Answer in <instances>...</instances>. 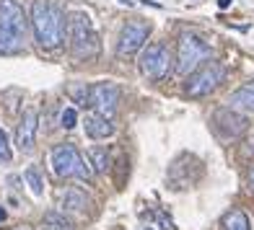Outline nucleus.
<instances>
[{
	"label": "nucleus",
	"instance_id": "1",
	"mask_svg": "<svg viewBox=\"0 0 254 230\" xmlns=\"http://www.w3.org/2000/svg\"><path fill=\"white\" fill-rule=\"evenodd\" d=\"M31 29H34V37H37L39 47L57 49L63 44V37H65L60 8L47 3V0H37L31 5Z\"/></svg>",
	"mask_w": 254,
	"mask_h": 230
},
{
	"label": "nucleus",
	"instance_id": "2",
	"mask_svg": "<svg viewBox=\"0 0 254 230\" xmlns=\"http://www.w3.org/2000/svg\"><path fill=\"white\" fill-rule=\"evenodd\" d=\"M67 37L75 60H94L99 54V37L86 13H73L67 18Z\"/></svg>",
	"mask_w": 254,
	"mask_h": 230
},
{
	"label": "nucleus",
	"instance_id": "3",
	"mask_svg": "<svg viewBox=\"0 0 254 230\" xmlns=\"http://www.w3.org/2000/svg\"><path fill=\"white\" fill-rule=\"evenodd\" d=\"M50 166L55 171V176L60 179H80V181H88L91 179V166L83 160V155L78 153V147L65 142V145H57L52 147L50 153Z\"/></svg>",
	"mask_w": 254,
	"mask_h": 230
},
{
	"label": "nucleus",
	"instance_id": "4",
	"mask_svg": "<svg viewBox=\"0 0 254 230\" xmlns=\"http://www.w3.org/2000/svg\"><path fill=\"white\" fill-rule=\"evenodd\" d=\"M210 57V47L197 39L194 34H182L177 44V73L190 75L192 70H197V65L205 62Z\"/></svg>",
	"mask_w": 254,
	"mask_h": 230
},
{
	"label": "nucleus",
	"instance_id": "5",
	"mask_svg": "<svg viewBox=\"0 0 254 230\" xmlns=\"http://www.w3.org/2000/svg\"><path fill=\"white\" fill-rule=\"evenodd\" d=\"M120 98H122L120 88L114 86V83H107V80H104V83H94V86L86 88V103L99 114V117H107V119H112L114 114H117Z\"/></svg>",
	"mask_w": 254,
	"mask_h": 230
},
{
	"label": "nucleus",
	"instance_id": "6",
	"mask_svg": "<svg viewBox=\"0 0 254 230\" xmlns=\"http://www.w3.org/2000/svg\"><path fill=\"white\" fill-rule=\"evenodd\" d=\"M223 80V67L218 62H205L200 70H192L190 83H187V96L192 98H205L221 86Z\"/></svg>",
	"mask_w": 254,
	"mask_h": 230
},
{
	"label": "nucleus",
	"instance_id": "7",
	"mask_svg": "<svg viewBox=\"0 0 254 230\" xmlns=\"http://www.w3.org/2000/svg\"><path fill=\"white\" fill-rule=\"evenodd\" d=\"M140 73L156 83L171 73V52L166 44H148V49L140 57Z\"/></svg>",
	"mask_w": 254,
	"mask_h": 230
},
{
	"label": "nucleus",
	"instance_id": "8",
	"mask_svg": "<svg viewBox=\"0 0 254 230\" xmlns=\"http://www.w3.org/2000/svg\"><path fill=\"white\" fill-rule=\"evenodd\" d=\"M148 24H140V21H132L127 24L120 34V42H117V57L120 60H127V57H135L137 49H143V44L148 39Z\"/></svg>",
	"mask_w": 254,
	"mask_h": 230
},
{
	"label": "nucleus",
	"instance_id": "9",
	"mask_svg": "<svg viewBox=\"0 0 254 230\" xmlns=\"http://www.w3.org/2000/svg\"><path fill=\"white\" fill-rule=\"evenodd\" d=\"M0 29L24 37L26 16H24V8H21L16 0H0Z\"/></svg>",
	"mask_w": 254,
	"mask_h": 230
},
{
	"label": "nucleus",
	"instance_id": "10",
	"mask_svg": "<svg viewBox=\"0 0 254 230\" xmlns=\"http://www.w3.org/2000/svg\"><path fill=\"white\" fill-rule=\"evenodd\" d=\"M215 127H218V132H221L223 137L236 140V137H241L247 132L249 122L241 117V114H236L234 109H218L215 111Z\"/></svg>",
	"mask_w": 254,
	"mask_h": 230
},
{
	"label": "nucleus",
	"instance_id": "11",
	"mask_svg": "<svg viewBox=\"0 0 254 230\" xmlns=\"http://www.w3.org/2000/svg\"><path fill=\"white\" fill-rule=\"evenodd\" d=\"M37 127H39V117L34 109H26L24 117H21L18 127H16V145L21 153H29L34 142H37Z\"/></svg>",
	"mask_w": 254,
	"mask_h": 230
},
{
	"label": "nucleus",
	"instance_id": "12",
	"mask_svg": "<svg viewBox=\"0 0 254 230\" xmlns=\"http://www.w3.org/2000/svg\"><path fill=\"white\" fill-rule=\"evenodd\" d=\"M83 124H86V135L91 137V140H107V137L114 135V124L107 117H99V114L86 117Z\"/></svg>",
	"mask_w": 254,
	"mask_h": 230
},
{
	"label": "nucleus",
	"instance_id": "13",
	"mask_svg": "<svg viewBox=\"0 0 254 230\" xmlns=\"http://www.w3.org/2000/svg\"><path fill=\"white\" fill-rule=\"evenodd\" d=\"M60 204H63V210L70 212V215H83L88 199L80 189H63L60 191Z\"/></svg>",
	"mask_w": 254,
	"mask_h": 230
},
{
	"label": "nucleus",
	"instance_id": "14",
	"mask_svg": "<svg viewBox=\"0 0 254 230\" xmlns=\"http://www.w3.org/2000/svg\"><path fill=\"white\" fill-rule=\"evenodd\" d=\"M228 101H231V106L254 114V80H252V83H247V86H241L239 91H234Z\"/></svg>",
	"mask_w": 254,
	"mask_h": 230
},
{
	"label": "nucleus",
	"instance_id": "15",
	"mask_svg": "<svg viewBox=\"0 0 254 230\" xmlns=\"http://www.w3.org/2000/svg\"><path fill=\"white\" fill-rule=\"evenodd\" d=\"M88 160H91V171H94V174H107V171H112V155H109L107 147H101V145L91 147Z\"/></svg>",
	"mask_w": 254,
	"mask_h": 230
},
{
	"label": "nucleus",
	"instance_id": "16",
	"mask_svg": "<svg viewBox=\"0 0 254 230\" xmlns=\"http://www.w3.org/2000/svg\"><path fill=\"white\" fill-rule=\"evenodd\" d=\"M223 228H226V230H252L249 217H247L244 210H231V212L223 217Z\"/></svg>",
	"mask_w": 254,
	"mask_h": 230
},
{
	"label": "nucleus",
	"instance_id": "17",
	"mask_svg": "<svg viewBox=\"0 0 254 230\" xmlns=\"http://www.w3.org/2000/svg\"><path fill=\"white\" fill-rule=\"evenodd\" d=\"M21 39L18 34H10V31H3L0 29V54H10V52H18L21 49Z\"/></svg>",
	"mask_w": 254,
	"mask_h": 230
},
{
	"label": "nucleus",
	"instance_id": "18",
	"mask_svg": "<svg viewBox=\"0 0 254 230\" xmlns=\"http://www.w3.org/2000/svg\"><path fill=\"white\" fill-rule=\"evenodd\" d=\"M26 184H29V189H31L34 197H42L44 181H42V174H39L37 166H29V168H26Z\"/></svg>",
	"mask_w": 254,
	"mask_h": 230
},
{
	"label": "nucleus",
	"instance_id": "19",
	"mask_svg": "<svg viewBox=\"0 0 254 230\" xmlns=\"http://www.w3.org/2000/svg\"><path fill=\"white\" fill-rule=\"evenodd\" d=\"M60 124L65 130H73L75 124H78V111L73 109V106H67L65 111H63V117H60Z\"/></svg>",
	"mask_w": 254,
	"mask_h": 230
},
{
	"label": "nucleus",
	"instance_id": "20",
	"mask_svg": "<svg viewBox=\"0 0 254 230\" xmlns=\"http://www.w3.org/2000/svg\"><path fill=\"white\" fill-rule=\"evenodd\" d=\"M44 225H47V228H67V225H70V223H67L65 220V217H60V215H44Z\"/></svg>",
	"mask_w": 254,
	"mask_h": 230
},
{
	"label": "nucleus",
	"instance_id": "21",
	"mask_svg": "<svg viewBox=\"0 0 254 230\" xmlns=\"http://www.w3.org/2000/svg\"><path fill=\"white\" fill-rule=\"evenodd\" d=\"M0 160H10V147H8V140L3 130H0Z\"/></svg>",
	"mask_w": 254,
	"mask_h": 230
},
{
	"label": "nucleus",
	"instance_id": "22",
	"mask_svg": "<svg viewBox=\"0 0 254 230\" xmlns=\"http://www.w3.org/2000/svg\"><path fill=\"white\" fill-rule=\"evenodd\" d=\"M158 220H161V230H177V228H174V223H171L169 217H164V215H161Z\"/></svg>",
	"mask_w": 254,
	"mask_h": 230
},
{
	"label": "nucleus",
	"instance_id": "23",
	"mask_svg": "<svg viewBox=\"0 0 254 230\" xmlns=\"http://www.w3.org/2000/svg\"><path fill=\"white\" fill-rule=\"evenodd\" d=\"M249 189L254 191V166L249 168Z\"/></svg>",
	"mask_w": 254,
	"mask_h": 230
},
{
	"label": "nucleus",
	"instance_id": "24",
	"mask_svg": "<svg viewBox=\"0 0 254 230\" xmlns=\"http://www.w3.org/2000/svg\"><path fill=\"white\" fill-rule=\"evenodd\" d=\"M218 5H221V8H228V5H231V0H218Z\"/></svg>",
	"mask_w": 254,
	"mask_h": 230
},
{
	"label": "nucleus",
	"instance_id": "25",
	"mask_svg": "<svg viewBox=\"0 0 254 230\" xmlns=\"http://www.w3.org/2000/svg\"><path fill=\"white\" fill-rule=\"evenodd\" d=\"M0 223H5V210L0 207Z\"/></svg>",
	"mask_w": 254,
	"mask_h": 230
},
{
	"label": "nucleus",
	"instance_id": "26",
	"mask_svg": "<svg viewBox=\"0 0 254 230\" xmlns=\"http://www.w3.org/2000/svg\"><path fill=\"white\" fill-rule=\"evenodd\" d=\"M44 230H70V225H67V228H44Z\"/></svg>",
	"mask_w": 254,
	"mask_h": 230
}]
</instances>
